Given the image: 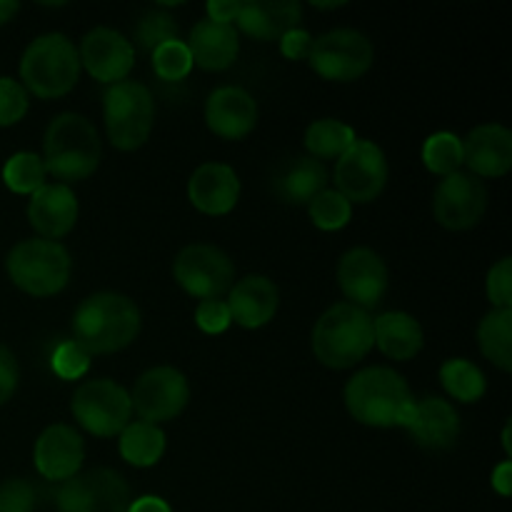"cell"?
<instances>
[{"label":"cell","instance_id":"d590c367","mask_svg":"<svg viewBox=\"0 0 512 512\" xmlns=\"http://www.w3.org/2000/svg\"><path fill=\"white\" fill-rule=\"evenodd\" d=\"M135 40L143 50L153 53L155 48H160L163 43L170 40H178V23H175L173 15H168L165 10H150L135 25Z\"/></svg>","mask_w":512,"mask_h":512},{"label":"cell","instance_id":"f546056e","mask_svg":"<svg viewBox=\"0 0 512 512\" xmlns=\"http://www.w3.org/2000/svg\"><path fill=\"white\" fill-rule=\"evenodd\" d=\"M355 130L343 120L320 118L305 128V150L315 160H338L345 150L353 148Z\"/></svg>","mask_w":512,"mask_h":512},{"label":"cell","instance_id":"1f68e13d","mask_svg":"<svg viewBox=\"0 0 512 512\" xmlns=\"http://www.w3.org/2000/svg\"><path fill=\"white\" fill-rule=\"evenodd\" d=\"M423 163L430 173L435 175H450L458 173L460 165H463V140L455 133H448V130H440V133H433L423 143Z\"/></svg>","mask_w":512,"mask_h":512},{"label":"cell","instance_id":"8d00e7d4","mask_svg":"<svg viewBox=\"0 0 512 512\" xmlns=\"http://www.w3.org/2000/svg\"><path fill=\"white\" fill-rule=\"evenodd\" d=\"M28 90L13 78H0V128L20 123L28 113Z\"/></svg>","mask_w":512,"mask_h":512},{"label":"cell","instance_id":"ffe728a7","mask_svg":"<svg viewBox=\"0 0 512 512\" xmlns=\"http://www.w3.org/2000/svg\"><path fill=\"white\" fill-rule=\"evenodd\" d=\"M463 165L475 178H503L512 168V133L500 123L478 125L463 140Z\"/></svg>","mask_w":512,"mask_h":512},{"label":"cell","instance_id":"9a60e30c","mask_svg":"<svg viewBox=\"0 0 512 512\" xmlns=\"http://www.w3.org/2000/svg\"><path fill=\"white\" fill-rule=\"evenodd\" d=\"M338 285L348 298L345 303L373 310L388 293V265L373 248H350L338 263Z\"/></svg>","mask_w":512,"mask_h":512},{"label":"cell","instance_id":"ab89813d","mask_svg":"<svg viewBox=\"0 0 512 512\" xmlns=\"http://www.w3.org/2000/svg\"><path fill=\"white\" fill-rule=\"evenodd\" d=\"M35 488L23 478H10L0 485V512H33Z\"/></svg>","mask_w":512,"mask_h":512},{"label":"cell","instance_id":"ac0fdd59","mask_svg":"<svg viewBox=\"0 0 512 512\" xmlns=\"http://www.w3.org/2000/svg\"><path fill=\"white\" fill-rule=\"evenodd\" d=\"M205 123L218 138L240 140L253 133L258 123V103L253 95L238 85H223L208 95Z\"/></svg>","mask_w":512,"mask_h":512},{"label":"cell","instance_id":"7402d4cb","mask_svg":"<svg viewBox=\"0 0 512 512\" xmlns=\"http://www.w3.org/2000/svg\"><path fill=\"white\" fill-rule=\"evenodd\" d=\"M225 303H228L230 320L238 323L240 328H263L278 313V285L265 275H248V278L233 283Z\"/></svg>","mask_w":512,"mask_h":512},{"label":"cell","instance_id":"4fadbf2b","mask_svg":"<svg viewBox=\"0 0 512 512\" xmlns=\"http://www.w3.org/2000/svg\"><path fill=\"white\" fill-rule=\"evenodd\" d=\"M388 183V158L373 140H355L335 163V190L353 203H373Z\"/></svg>","mask_w":512,"mask_h":512},{"label":"cell","instance_id":"5b68a950","mask_svg":"<svg viewBox=\"0 0 512 512\" xmlns=\"http://www.w3.org/2000/svg\"><path fill=\"white\" fill-rule=\"evenodd\" d=\"M80 70L73 40L63 33H45L35 38L20 58V85L35 98H63L78 85Z\"/></svg>","mask_w":512,"mask_h":512},{"label":"cell","instance_id":"f1b7e54d","mask_svg":"<svg viewBox=\"0 0 512 512\" xmlns=\"http://www.w3.org/2000/svg\"><path fill=\"white\" fill-rule=\"evenodd\" d=\"M480 353L500 368L512 370V310H490L478 325Z\"/></svg>","mask_w":512,"mask_h":512},{"label":"cell","instance_id":"d4e9b609","mask_svg":"<svg viewBox=\"0 0 512 512\" xmlns=\"http://www.w3.org/2000/svg\"><path fill=\"white\" fill-rule=\"evenodd\" d=\"M188 50L193 63L203 70H225L235 63L240 50L238 30L233 25L215 23V20H198L190 30Z\"/></svg>","mask_w":512,"mask_h":512},{"label":"cell","instance_id":"3957f363","mask_svg":"<svg viewBox=\"0 0 512 512\" xmlns=\"http://www.w3.org/2000/svg\"><path fill=\"white\" fill-rule=\"evenodd\" d=\"M375 348L373 315L350 303H335L313 328V353L325 368L348 370Z\"/></svg>","mask_w":512,"mask_h":512},{"label":"cell","instance_id":"7bdbcfd3","mask_svg":"<svg viewBox=\"0 0 512 512\" xmlns=\"http://www.w3.org/2000/svg\"><path fill=\"white\" fill-rule=\"evenodd\" d=\"M313 48V35L303 28H293L280 38V53L288 60H303L310 55Z\"/></svg>","mask_w":512,"mask_h":512},{"label":"cell","instance_id":"ba28073f","mask_svg":"<svg viewBox=\"0 0 512 512\" xmlns=\"http://www.w3.org/2000/svg\"><path fill=\"white\" fill-rule=\"evenodd\" d=\"M373 40L355 28H335L313 38L308 63L320 78L353 83L373 68Z\"/></svg>","mask_w":512,"mask_h":512},{"label":"cell","instance_id":"74e56055","mask_svg":"<svg viewBox=\"0 0 512 512\" xmlns=\"http://www.w3.org/2000/svg\"><path fill=\"white\" fill-rule=\"evenodd\" d=\"M90 355L80 348L75 340H65L53 353V370L63 380H78L80 375L88 373Z\"/></svg>","mask_w":512,"mask_h":512},{"label":"cell","instance_id":"e0dca14e","mask_svg":"<svg viewBox=\"0 0 512 512\" xmlns=\"http://www.w3.org/2000/svg\"><path fill=\"white\" fill-rule=\"evenodd\" d=\"M33 460H35V470H38L45 480L65 483V480L78 475L80 468H83V460H85L83 435H80L73 425H65V423L48 425V428L38 435V440H35Z\"/></svg>","mask_w":512,"mask_h":512},{"label":"cell","instance_id":"9c48e42d","mask_svg":"<svg viewBox=\"0 0 512 512\" xmlns=\"http://www.w3.org/2000/svg\"><path fill=\"white\" fill-rule=\"evenodd\" d=\"M70 410H73V418L78 420L80 428L88 430L90 435L113 438L128 428L133 403H130V393L123 385L108 378H98L75 388Z\"/></svg>","mask_w":512,"mask_h":512},{"label":"cell","instance_id":"277c9868","mask_svg":"<svg viewBox=\"0 0 512 512\" xmlns=\"http://www.w3.org/2000/svg\"><path fill=\"white\" fill-rule=\"evenodd\" d=\"M343 400L353 420L368 428H398L405 405L413 403L410 385L398 370L373 365L345 383Z\"/></svg>","mask_w":512,"mask_h":512},{"label":"cell","instance_id":"c3c4849f","mask_svg":"<svg viewBox=\"0 0 512 512\" xmlns=\"http://www.w3.org/2000/svg\"><path fill=\"white\" fill-rule=\"evenodd\" d=\"M510 428H512V425H510V423H505V428H503V448H505V453H508V455H512V445H510Z\"/></svg>","mask_w":512,"mask_h":512},{"label":"cell","instance_id":"d6a6232c","mask_svg":"<svg viewBox=\"0 0 512 512\" xmlns=\"http://www.w3.org/2000/svg\"><path fill=\"white\" fill-rule=\"evenodd\" d=\"M45 165L43 158L35 153H15L10 155L8 163L3 165V180L13 193L18 195H33L45 185Z\"/></svg>","mask_w":512,"mask_h":512},{"label":"cell","instance_id":"7dc6e473","mask_svg":"<svg viewBox=\"0 0 512 512\" xmlns=\"http://www.w3.org/2000/svg\"><path fill=\"white\" fill-rule=\"evenodd\" d=\"M20 10V3L15 0H0V25H5L8 20H13V15Z\"/></svg>","mask_w":512,"mask_h":512},{"label":"cell","instance_id":"30bf717a","mask_svg":"<svg viewBox=\"0 0 512 512\" xmlns=\"http://www.w3.org/2000/svg\"><path fill=\"white\" fill-rule=\"evenodd\" d=\"M173 278L190 298L220 300L233 288L235 265L225 250L210 243H193L175 255Z\"/></svg>","mask_w":512,"mask_h":512},{"label":"cell","instance_id":"681fc988","mask_svg":"<svg viewBox=\"0 0 512 512\" xmlns=\"http://www.w3.org/2000/svg\"><path fill=\"white\" fill-rule=\"evenodd\" d=\"M315 8H323V10H330V8H340V5H345V3H313Z\"/></svg>","mask_w":512,"mask_h":512},{"label":"cell","instance_id":"6da1fadb","mask_svg":"<svg viewBox=\"0 0 512 512\" xmlns=\"http://www.w3.org/2000/svg\"><path fill=\"white\" fill-rule=\"evenodd\" d=\"M140 323V308L128 295L103 290L75 308L73 340L88 355L118 353L138 338Z\"/></svg>","mask_w":512,"mask_h":512},{"label":"cell","instance_id":"4dcf8cb0","mask_svg":"<svg viewBox=\"0 0 512 512\" xmlns=\"http://www.w3.org/2000/svg\"><path fill=\"white\" fill-rule=\"evenodd\" d=\"M440 383L445 393L460 403H478L488 390L483 370L465 358H450L440 365Z\"/></svg>","mask_w":512,"mask_h":512},{"label":"cell","instance_id":"8fae6325","mask_svg":"<svg viewBox=\"0 0 512 512\" xmlns=\"http://www.w3.org/2000/svg\"><path fill=\"white\" fill-rule=\"evenodd\" d=\"M130 485L118 470L93 468L60 483L55 493L58 512H128Z\"/></svg>","mask_w":512,"mask_h":512},{"label":"cell","instance_id":"2e32d148","mask_svg":"<svg viewBox=\"0 0 512 512\" xmlns=\"http://www.w3.org/2000/svg\"><path fill=\"white\" fill-rule=\"evenodd\" d=\"M80 68L100 83H123L135 65V48L123 33L113 28H93L85 33L78 48Z\"/></svg>","mask_w":512,"mask_h":512},{"label":"cell","instance_id":"603a6c76","mask_svg":"<svg viewBox=\"0 0 512 512\" xmlns=\"http://www.w3.org/2000/svg\"><path fill=\"white\" fill-rule=\"evenodd\" d=\"M408 433L420 448L448 450L460 438V415L448 400L423 398L415 400V418Z\"/></svg>","mask_w":512,"mask_h":512},{"label":"cell","instance_id":"7a4b0ae2","mask_svg":"<svg viewBox=\"0 0 512 512\" xmlns=\"http://www.w3.org/2000/svg\"><path fill=\"white\" fill-rule=\"evenodd\" d=\"M100 138L95 125L85 115L60 113L45 128L43 165L45 173L60 183H80L90 178L100 165Z\"/></svg>","mask_w":512,"mask_h":512},{"label":"cell","instance_id":"7c38bea8","mask_svg":"<svg viewBox=\"0 0 512 512\" xmlns=\"http://www.w3.org/2000/svg\"><path fill=\"white\" fill-rule=\"evenodd\" d=\"M188 400V378L178 368H170V365H158V368L145 370L135 380L133 393H130L133 410L140 415L143 423L150 425H160L178 418L188 408Z\"/></svg>","mask_w":512,"mask_h":512},{"label":"cell","instance_id":"836d02e7","mask_svg":"<svg viewBox=\"0 0 512 512\" xmlns=\"http://www.w3.org/2000/svg\"><path fill=\"white\" fill-rule=\"evenodd\" d=\"M308 213L315 228L333 233V230L345 228V225L350 223V218H353V205H350L338 190L325 188L323 193L315 195V198L310 200Z\"/></svg>","mask_w":512,"mask_h":512},{"label":"cell","instance_id":"44dd1931","mask_svg":"<svg viewBox=\"0 0 512 512\" xmlns=\"http://www.w3.org/2000/svg\"><path fill=\"white\" fill-rule=\"evenodd\" d=\"M188 198L205 215H228L240 200V178L230 165L203 163L188 180Z\"/></svg>","mask_w":512,"mask_h":512},{"label":"cell","instance_id":"e575fe53","mask_svg":"<svg viewBox=\"0 0 512 512\" xmlns=\"http://www.w3.org/2000/svg\"><path fill=\"white\" fill-rule=\"evenodd\" d=\"M153 70L160 80H183L193 70V55H190L185 40H170L153 50Z\"/></svg>","mask_w":512,"mask_h":512},{"label":"cell","instance_id":"b9f144b4","mask_svg":"<svg viewBox=\"0 0 512 512\" xmlns=\"http://www.w3.org/2000/svg\"><path fill=\"white\" fill-rule=\"evenodd\" d=\"M20 380V368L18 360H15L13 350L8 345L0 343V405L8 403L13 398V393L18 390Z\"/></svg>","mask_w":512,"mask_h":512},{"label":"cell","instance_id":"83f0119b","mask_svg":"<svg viewBox=\"0 0 512 512\" xmlns=\"http://www.w3.org/2000/svg\"><path fill=\"white\" fill-rule=\"evenodd\" d=\"M120 458L130 463L133 468H150L158 463L165 453V433L160 425L143 423L135 420L128 423V428L120 433Z\"/></svg>","mask_w":512,"mask_h":512},{"label":"cell","instance_id":"8992f818","mask_svg":"<svg viewBox=\"0 0 512 512\" xmlns=\"http://www.w3.org/2000/svg\"><path fill=\"white\" fill-rule=\"evenodd\" d=\"M5 270L15 288L35 298L58 295L68 285L73 260L65 245L45 238L20 240L5 258Z\"/></svg>","mask_w":512,"mask_h":512},{"label":"cell","instance_id":"52a82bcc","mask_svg":"<svg viewBox=\"0 0 512 512\" xmlns=\"http://www.w3.org/2000/svg\"><path fill=\"white\" fill-rule=\"evenodd\" d=\"M105 133L113 148L138 150L153 133L155 100L143 83L123 80L105 90L103 98Z\"/></svg>","mask_w":512,"mask_h":512},{"label":"cell","instance_id":"bcb514c9","mask_svg":"<svg viewBox=\"0 0 512 512\" xmlns=\"http://www.w3.org/2000/svg\"><path fill=\"white\" fill-rule=\"evenodd\" d=\"M128 512H173L163 498H155V495H143V498L133 500Z\"/></svg>","mask_w":512,"mask_h":512},{"label":"cell","instance_id":"f6af8a7d","mask_svg":"<svg viewBox=\"0 0 512 512\" xmlns=\"http://www.w3.org/2000/svg\"><path fill=\"white\" fill-rule=\"evenodd\" d=\"M493 488L495 493L503 495V498H510L512 493V460H503L498 468L493 470Z\"/></svg>","mask_w":512,"mask_h":512},{"label":"cell","instance_id":"f35d334b","mask_svg":"<svg viewBox=\"0 0 512 512\" xmlns=\"http://www.w3.org/2000/svg\"><path fill=\"white\" fill-rule=\"evenodd\" d=\"M485 293L493 303V310H512V258H500L490 268Z\"/></svg>","mask_w":512,"mask_h":512},{"label":"cell","instance_id":"60d3db41","mask_svg":"<svg viewBox=\"0 0 512 512\" xmlns=\"http://www.w3.org/2000/svg\"><path fill=\"white\" fill-rule=\"evenodd\" d=\"M195 323L203 333L218 335L223 330L230 328V310L225 300H200V305L195 308Z\"/></svg>","mask_w":512,"mask_h":512},{"label":"cell","instance_id":"cb8c5ba5","mask_svg":"<svg viewBox=\"0 0 512 512\" xmlns=\"http://www.w3.org/2000/svg\"><path fill=\"white\" fill-rule=\"evenodd\" d=\"M303 5L298 0H250L240 3L235 23L255 40H280L288 30L298 28Z\"/></svg>","mask_w":512,"mask_h":512},{"label":"cell","instance_id":"5bb4252c","mask_svg":"<svg viewBox=\"0 0 512 512\" xmlns=\"http://www.w3.org/2000/svg\"><path fill=\"white\" fill-rule=\"evenodd\" d=\"M488 210V188L473 173H450L433 193V215L443 228L468 230L483 220Z\"/></svg>","mask_w":512,"mask_h":512},{"label":"cell","instance_id":"4316f807","mask_svg":"<svg viewBox=\"0 0 512 512\" xmlns=\"http://www.w3.org/2000/svg\"><path fill=\"white\" fill-rule=\"evenodd\" d=\"M375 345L393 360H413L423 350L425 333L418 318L403 310H390L373 320Z\"/></svg>","mask_w":512,"mask_h":512},{"label":"cell","instance_id":"ee69618b","mask_svg":"<svg viewBox=\"0 0 512 512\" xmlns=\"http://www.w3.org/2000/svg\"><path fill=\"white\" fill-rule=\"evenodd\" d=\"M205 10H208V20L233 25L240 13V0H210V3L205 5Z\"/></svg>","mask_w":512,"mask_h":512},{"label":"cell","instance_id":"d6986e66","mask_svg":"<svg viewBox=\"0 0 512 512\" xmlns=\"http://www.w3.org/2000/svg\"><path fill=\"white\" fill-rule=\"evenodd\" d=\"M28 220L40 238L55 243L65 238L78 223V198L70 185L45 183L35 190L28 203Z\"/></svg>","mask_w":512,"mask_h":512},{"label":"cell","instance_id":"484cf974","mask_svg":"<svg viewBox=\"0 0 512 512\" xmlns=\"http://www.w3.org/2000/svg\"><path fill=\"white\" fill-rule=\"evenodd\" d=\"M325 188H328V170L310 155L288 160L273 178L275 195L290 205H308Z\"/></svg>","mask_w":512,"mask_h":512}]
</instances>
